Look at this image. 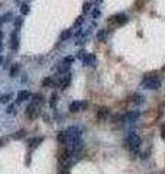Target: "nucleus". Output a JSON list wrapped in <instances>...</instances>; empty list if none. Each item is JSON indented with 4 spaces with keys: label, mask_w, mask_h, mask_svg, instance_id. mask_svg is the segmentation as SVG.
Returning a JSON list of instances; mask_svg holds the SVG:
<instances>
[{
    "label": "nucleus",
    "mask_w": 165,
    "mask_h": 174,
    "mask_svg": "<svg viewBox=\"0 0 165 174\" xmlns=\"http://www.w3.org/2000/svg\"><path fill=\"white\" fill-rule=\"evenodd\" d=\"M141 142H142L141 136H139L138 133H135V132H131V133L126 136V139H125L126 148L131 150L132 152H138L139 147H141Z\"/></svg>",
    "instance_id": "nucleus-1"
},
{
    "label": "nucleus",
    "mask_w": 165,
    "mask_h": 174,
    "mask_svg": "<svg viewBox=\"0 0 165 174\" xmlns=\"http://www.w3.org/2000/svg\"><path fill=\"white\" fill-rule=\"evenodd\" d=\"M142 87L143 88H148V90H156L161 87V78L156 76H145L142 80Z\"/></svg>",
    "instance_id": "nucleus-2"
},
{
    "label": "nucleus",
    "mask_w": 165,
    "mask_h": 174,
    "mask_svg": "<svg viewBox=\"0 0 165 174\" xmlns=\"http://www.w3.org/2000/svg\"><path fill=\"white\" fill-rule=\"evenodd\" d=\"M128 22H129V18H128L126 13H117V15L111 16L109 19V23H113V25H116V26H123V25H126Z\"/></svg>",
    "instance_id": "nucleus-3"
},
{
    "label": "nucleus",
    "mask_w": 165,
    "mask_h": 174,
    "mask_svg": "<svg viewBox=\"0 0 165 174\" xmlns=\"http://www.w3.org/2000/svg\"><path fill=\"white\" fill-rule=\"evenodd\" d=\"M26 115H28V118H36L38 115H39V105H36V103H31L28 108H26Z\"/></svg>",
    "instance_id": "nucleus-4"
},
{
    "label": "nucleus",
    "mask_w": 165,
    "mask_h": 174,
    "mask_svg": "<svg viewBox=\"0 0 165 174\" xmlns=\"http://www.w3.org/2000/svg\"><path fill=\"white\" fill-rule=\"evenodd\" d=\"M9 46H10V49L13 51V52H16V51L19 49V38H18V32H16V31H15V32H12Z\"/></svg>",
    "instance_id": "nucleus-5"
},
{
    "label": "nucleus",
    "mask_w": 165,
    "mask_h": 174,
    "mask_svg": "<svg viewBox=\"0 0 165 174\" xmlns=\"http://www.w3.org/2000/svg\"><path fill=\"white\" fill-rule=\"evenodd\" d=\"M139 116H141V112L139 110H131V112H128L123 116V119L126 120V122H136V120L139 119Z\"/></svg>",
    "instance_id": "nucleus-6"
},
{
    "label": "nucleus",
    "mask_w": 165,
    "mask_h": 174,
    "mask_svg": "<svg viewBox=\"0 0 165 174\" xmlns=\"http://www.w3.org/2000/svg\"><path fill=\"white\" fill-rule=\"evenodd\" d=\"M44 141V138L42 136H35V138H31L29 141H28V147L31 148V150H35V148H38V145L39 144H42Z\"/></svg>",
    "instance_id": "nucleus-7"
},
{
    "label": "nucleus",
    "mask_w": 165,
    "mask_h": 174,
    "mask_svg": "<svg viewBox=\"0 0 165 174\" xmlns=\"http://www.w3.org/2000/svg\"><path fill=\"white\" fill-rule=\"evenodd\" d=\"M16 97H18V103L25 102V100L31 99V91H28V90H19L18 94H16Z\"/></svg>",
    "instance_id": "nucleus-8"
},
{
    "label": "nucleus",
    "mask_w": 165,
    "mask_h": 174,
    "mask_svg": "<svg viewBox=\"0 0 165 174\" xmlns=\"http://www.w3.org/2000/svg\"><path fill=\"white\" fill-rule=\"evenodd\" d=\"M68 139H70V133H68V130H59V132H58V135H56V141L59 142V144H65Z\"/></svg>",
    "instance_id": "nucleus-9"
},
{
    "label": "nucleus",
    "mask_w": 165,
    "mask_h": 174,
    "mask_svg": "<svg viewBox=\"0 0 165 174\" xmlns=\"http://www.w3.org/2000/svg\"><path fill=\"white\" fill-rule=\"evenodd\" d=\"M70 84H71V74L67 73L65 77H62V80L59 81V88H61V90H65Z\"/></svg>",
    "instance_id": "nucleus-10"
},
{
    "label": "nucleus",
    "mask_w": 165,
    "mask_h": 174,
    "mask_svg": "<svg viewBox=\"0 0 165 174\" xmlns=\"http://www.w3.org/2000/svg\"><path fill=\"white\" fill-rule=\"evenodd\" d=\"M83 63H84V65H94L96 64V57L93 54H86L83 58Z\"/></svg>",
    "instance_id": "nucleus-11"
},
{
    "label": "nucleus",
    "mask_w": 165,
    "mask_h": 174,
    "mask_svg": "<svg viewBox=\"0 0 165 174\" xmlns=\"http://www.w3.org/2000/svg\"><path fill=\"white\" fill-rule=\"evenodd\" d=\"M109 115H110V110L107 108H101L99 112H97V118H99L100 120L107 119V118H109Z\"/></svg>",
    "instance_id": "nucleus-12"
},
{
    "label": "nucleus",
    "mask_w": 165,
    "mask_h": 174,
    "mask_svg": "<svg viewBox=\"0 0 165 174\" xmlns=\"http://www.w3.org/2000/svg\"><path fill=\"white\" fill-rule=\"evenodd\" d=\"M81 110V103L80 102H73L70 105V112L71 113H76V112H80Z\"/></svg>",
    "instance_id": "nucleus-13"
},
{
    "label": "nucleus",
    "mask_w": 165,
    "mask_h": 174,
    "mask_svg": "<svg viewBox=\"0 0 165 174\" xmlns=\"http://www.w3.org/2000/svg\"><path fill=\"white\" fill-rule=\"evenodd\" d=\"M131 100L133 103H136V105H141V103H143V96L139 94V93H135L133 96H131Z\"/></svg>",
    "instance_id": "nucleus-14"
},
{
    "label": "nucleus",
    "mask_w": 165,
    "mask_h": 174,
    "mask_svg": "<svg viewBox=\"0 0 165 174\" xmlns=\"http://www.w3.org/2000/svg\"><path fill=\"white\" fill-rule=\"evenodd\" d=\"M97 39L101 41V42H106V39H107V31L106 29H100L99 32H97Z\"/></svg>",
    "instance_id": "nucleus-15"
},
{
    "label": "nucleus",
    "mask_w": 165,
    "mask_h": 174,
    "mask_svg": "<svg viewBox=\"0 0 165 174\" xmlns=\"http://www.w3.org/2000/svg\"><path fill=\"white\" fill-rule=\"evenodd\" d=\"M19 71H21V67H19V64H13L10 67L9 74H10V77H16L18 74H19Z\"/></svg>",
    "instance_id": "nucleus-16"
},
{
    "label": "nucleus",
    "mask_w": 165,
    "mask_h": 174,
    "mask_svg": "<svg viewBox=\"0 0 165 174\" xmlns=\"http://www.w3.org/2000/svg\"><path fill=\"white\" fill-rule=\"evenodd\" d=\"M54 84H55L54 77H46V78H44V80H42V86H44V87H52Z\"/></svg>",
    "instance_id": "nucleus-17"
},
{
    "label": "nucleus",
    "mask_w": 165,
    "mask_h": 174,
    "mask_svg": "<svg viewBox=\"0 0 165 174\" xmlns=\"http://www.w3.org/2000/svg\"><path fill=\"white\" fill-rule=\"evenodd\" d=\"M25 136H26V130L25 129L18 130V132H15V133L12 135V138H13V139H22V138H25Z\"/></svg>",
    "instance_id": "nucleus-18"
},
{
    "label": "nucleus",
    "mask_w": 165,
    "mask_h": 174,
    "mask_svg": "<svg viewBox=\"0 0 165 174\" xmlns=\"http://www.w3.org/2000/svg\"><path fill=\"white\" fill-rule=\"evenodd\" d=\"M70 155H71V152L68 151V150L62 151V152H61V155H59V161H61V163H65V161H68V160H70Z\"/></svg>",
    "instance_id": "nucleus-19"
},
{
    "label": "nucleus",
    "mask_w": 165,
    "mask_h": 174,
    "mask_svg": "<svg viewBox=\"0 0 165 174\" xmlns=\"http://www.w3.org/2000/svg\"><path fill=\"white\" fill-rule=\"evenodd\" d=\"M29 12H31V6H29L28 3H22V4H21V13H22V15H28Z\"/></svg>",
    "instance_id": "nucleus-20"
},
{
    "label": "nucleus",
    "mask_w": 165,
    "mask_h": 174,
    "mask_svg": "<svg viewBox=\"0 0 165 174\" xmlns=\"http://www.w3.org/2000/svg\"><path fill=\"white\" fill-rule=\"evenodd\" d=\"M10 99H12V93H7V94H3L1 97H0V103H9L10 102Z\"/></svg>",
    "instance_id": "nucleus-21"
},
{
    "label": "nucleus",
    "mask_w": 165,
    "mask_h": 174,
    "mask_svg": "<svg viewBox=\"0 0 165 174\" xmlns=\"http://www.w3.org/2000/svg\"><path fill=\"white\" fill-rule=\"evenodd\" d=\"M12 12H7V13H4L3 16H1V19H0V23H3V22H7V21H12Z\"/></svg>",
    "instance_id": "nucleus-22"
},
{
    "label": "nucleus",
    "mask_w": 165,
    "mask_h": 174,
    "mask_svg": "<svg viewBox=\"0 0 165 174\" xmlns=\"http://www.w3.org/2000/svg\"><path fill=\"white\" fill-rule=\"evenodd\" d=\"M33 103H36V105H41V103H44V97L41 96V94H35L32 99Z\"/></svg>",
    "instance_id": "nucleus-23"
},
{
    "label": "nucleus",
    "mask_w": 165,
    "mask_h": 174,
    "mask_svg": "<svg viewBox=\"0 0 165 174\" xmlns=\"http://www.w3.org/2000/svg\"><path fill=\"white\" fill-rule=\"evenodd\" d=\"M91 6H93V4H91L90 1H86V3L83 4V13H84V15H86V13H88V12L91 10Z\"/></svg>",
    "instance_id": "nucleus-24"
},
{
    "label": "nucleus",
    "mask_w": 165,
    "mask_h": 174,
    "mask_svg": "<svg viewBox=\"0 0 165 174\" xmlns=\"http://www.w3.org/2000/svg\"><path fill=\"white\" fill-rule=\"evenodd\" d=\"M70 36H71V31H70V29H67L65 32H62V33H61L59 39H61V41H64V39H68Z\"/></svg>",
    "instance_id": "nucleus-25"
},
{
    "label": "nucleus",
    "mask_w": 165,
    "mask_h": 174,
    "mask_svg": "<svg viewBox=\"0 0 165 174\" xmlns=\"http://www.w3.org/2000/svg\"><path fill=\"white\" fill-rule=\"evenodd\" d=\"M22 23H23V19H22V18H18V19H15V28H16V29H19V28L22 26Z\"/></svg>",
    "instance_id": "nucleus-26"
},
{
    "label": "nucleus",
    "mask_w": 165,
    "mask_h": 174,
    "mask_svg": "<svg viewBox=\"0 0 165 174\" xmlns=\"http://www.w3.org/2000/svg\"><path fill=\"white\" fill-rule=\"evenodd\" d=\"M56 99L58 97H56V94L54 93V94L51 96V102H49V106H51V108H54L55 105H56Z\"/></svg>",
    "instance_id": "nucleus-27"
},
{
    "label": "nucleus",
    "mask_w": 165,
    "mask_h": 174,
    "mask_svg": "<svg viewBox=\"0 0 165 174\" xmlns=\"http://www.w3.org/2000/svg\"><path fill=\"white\" fill-rule=\"evenodd\" d=\"M73 61H74V57H65V58L62 60V63H64V64H68V65L71 64Z\"/></svg>",
    "instance_id": "nucleus-28"
},
{
    "label": "nucleus",
    "mask_w": 165,
    "mask_h": 174,
    "mask_svg": "<svg viewBox=\"0 0 165 174\" xmlns=\"http://www.w3.org/2000/svg\"><path fill=\"white\" fill-rule=\"evenodd\" d=\"M159 130H161V136H162V139L165 141V123H162V125L159 126Z\"/></svg>",
    "instance_id": "nucleus-29"
},
{
    "label": "nucleus",
    "mask_w": 165,
    "mask_h": 174,
    "mask_svg": "<svg viewBox=\"0 0 165 174\" xmlns=\"http://www.w3.org/2000/svg\"><path fill=\"white\" fill-rule=\"evenodd\" d=\"M99 16H101V12H100V9H94V12H93V18H94V19H97Z\"/></svg>",
    "instance_id": "nucleus-30"
},
{
    "label": "nucleus",
    "mask_w": 165,
    "mask_h": 174,
    "mask_svg": "<svg viewBox=\"0 0 165 174\" xmlns=\"http://www.w3.org/2000/svg\"><path fill=\"white\" fill-rule=\"evenodd\" d=\"M6 112H7V113H15V105H10L9 108L6 109Z\"/></svg>",
    "instance_id": "nucleus-31"
},
{
    "label": "nucleus",
    "mask_w": 165,
    "mask_h": 174,
    "mask_svg": "<svg viewBox=\"0 0 165 174\" xmlns=\"http://www.w3.org/2000/svg\"><path fill=\"white\" fill-rule=\"evenodd\" d=\"M88 108V102H81V110H86Z\"/></svg>",
    "instance_id": "nucleus-32"
},
{
    "label": "nucleus",
    "mask_w": 165,
    "mask_h": 174,
    "mask_svg": "<svg viewBox=\"0 0 165 174\" xmlns=\"http://www.w3.org/2000/svg\"><path fill=\"white\" fill-rule=\"evenodd\" d=\"M83 21H84V18H83V16H80L77 21H76V25H81V23H83Z\"/></svg>",
    "instance_id": "nucleus-33"
},
{
    "label": "nucleus",
    "mask_w": 165,
    "mask_h": 174,
    "mask_svg": "<svg viewBox=\"0 0 165 174\" xmlns=\"http://www.w3.org/2000/svg\"><path fill=\"white\" fill-rule=\"evenodd\" d=\"M59 174H70V171H68V170H61Z\"/></svg>",
    "instance_id": "nucleus-34"
},
{
    "label": "nucleus",
    "mask_w": 165,
    "mask_h": 174,
    "mask_svg": "<svg viewBox=\"0 0 165 174\" xmlns=\"http://www.w3.org/2000/svg\"><path fill=\"white\" fill-rule=\"evenodd\" d=\"M1 41H3V32L0 31V44H1Z\"/></svg>",
    "instance_id": "nucleus-35"
},
{
    "label": "nucleus",
    "mask_w": 165,
    "mask_h": 174,
    "mask_svg": "<svg viewBox=\"0 0 165 174\" xmlns=\"http://www.w3.org/2000/svg\"><path fill=\"white\" fill-rule=\"evenodd\" d=\"M3 144H4V139H3V138H0V147H1Z\"/></svg>",
    "instance_id": "nucleus-36"
},
{
    "label": "nucleus",
    "mask_w": 165,
    "mask_h": 174,
    "mask_svg": "<svg viewBox=\"0 0 165 174\" xmlns=\"http://www.w3.org/2000/svg\"><path fill=\"white\" fill-rule=\"evenodd\" d=\"M1 63H3V57H0V64H1Z\"/></svg>",
    "instance_id": "nucleus-37"
},
{
    "label": "nucleus",
    "mask_w": 165,
    "mask_h": 174,
    "mask_svg": "<svg viewBox=\"0 0 165 174\" xmlns=\"http://www.w3.org/2000/svg\"><path fill=\"white\" fill-rule=\"evenodd\" d=\"M1 49H3V45H1V44H0V51H1Z\"/></svg>",
    "instance_id": "nucleus-38"
}]
</instances>
